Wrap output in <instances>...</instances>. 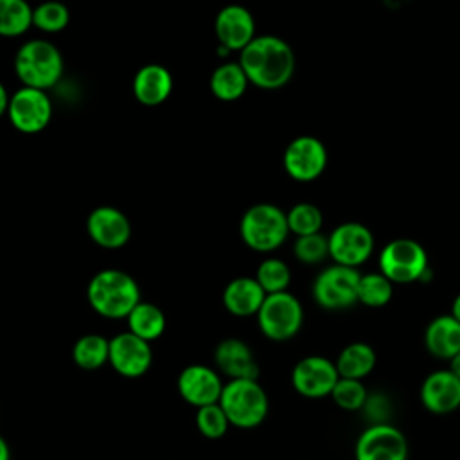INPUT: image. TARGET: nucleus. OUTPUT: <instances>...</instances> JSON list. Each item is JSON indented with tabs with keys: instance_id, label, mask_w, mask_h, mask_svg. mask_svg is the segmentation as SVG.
<instances>
[{
	"instance_id": "nucleus-1",
	"label": "nucleus",
	"mask_w": 460,
	"mask_h": 460,
	"mask_svg": "<svg viewBox=\"0 0 460 460\" xmlns=\"http://www.w3.org/2000/svg\"><path fill=\"white\" fill-rule=\"evenodd\" d=\"M239 65L248 81L261 90H279L295 74V52L279 36H255L241 52Z\"/></svg>"
},
{
	"instance_id": "nucleus-2",
	"label": "nucleus",
	"mask_w": 460,
	"mask_h": 460,
	"mask_svg": "<svg viewBox=\"0 0 460 460\" xmlns=\"http://www.w3.org/2000/svg\"><path fill=\"white\" fill-rule=\"evenodd\" d=\"M86 300L97 314L110 320L128 318L142 302L138 282L129 273L115 268L101 270L90 279Z\"/></svg>"
},
{
	"instance_id": "nucleus-3",
	"label": "nucleus",
	"mask_w": 460,
	"mask_h": 460,
	"mask_svg": "<svg viewBox=\"0 0 460 460\" xmlns=\"http://www.w3.org/2000/svg\"><path fill=\"white\" fill-rule=\"evenodd\" d=\"M63 70L59 49L47 40H29L16 50L14 72L23 86L47 92L59 83Z\"/></svg>"
},
{
	"instance_id": "nucleus-4",
	"label": "nucleus",
	"mask_w": 460,
	"mask_h": 460,
	"mask_svg": "<svg viewBox=\"0 0 460 460\" xmlns=\"http://www.w3.org/2000/svg\"><path fill=\"white\" fill-rule=\"evenodd\" d=\"M219 406L223 408L230 426L252 429L264 422L270 401L266 390L257 379H230L223 386Z\"/></svg>"
},
{
	"instance_id": "nucleus-5",
	"label": "nucleus",
	"mask_w": 460,
	"mask_h": 460,
	"mask_svg": "<svg viewBox=\"0 0 460 460\" xmlns=\"http://www.w3.org/2000/svg\"><path fill=\"white\" fill-rule=\"evenodd\" d=\"M239 234L248 248L261 253L273 252L288 239V216L273 203H255L243 214Z\"/></svg>"
},
{
	"instance_id": "nucleus-6",
	"label": "nucleus",
	"mask_w": 460,
	"mask_h": 460,
	"mask_svg": "<svg viewBox=\"0 0 460 460\" xmlns=\"http://www.w3.org/2000/svg\"><path fill=\"white\" fill-rule=\"evenodd\" d=\"M379 271L392 284H410L422 280L431 270L422 244L408 237H399L381 250Z\"/></svg>"
},
{
	"instance_id": "nucleus-7",
	"label": "nucleus",
	"mask_w": 460,
	"mask_h": 460,
	"mask_svg": "<svg viewBox=\"0 0 460 460\" xmlns=\"http://www.w3.org/2000/svg\"><path fill=\"white\" fill-rule=\"evenodd\" d=\"M257 323L261 332L273 341L291 340L304 323L302 304L289 291L266 295L257 313Z\"/></svg>"
},
{
	"instance_id": "nucleus-8",
	"label": "nucleus",
	"mask_w": 460,
	"mask_h": 460,
	"mask_svg": "<svg viewBox=\"0 0 460 460\" xmlns=\"http://www.w3.org/2000/svg\"><path fill=\"white\" fill-rule=\"evenodd\" d=\"M359 271L354 268L332 264L322 270L313 282L314 302L329 311L349 309L358 304Z\"/></svg>"
},
{
	"instance_id": "nucleus-9",
	"label": "nucleus",
	"mask_w": 460,
	"mask_h": 460,
	"mask_svg": "<svg viewBox=\"0 0 460 460\" xmlns=\"http://www.w3.org/2000/svg\"><path fill=\"white\" fill-rule=\"evenodd\" d=\"M329 239V257L334 264L358 268L367 262L374 252V234L368 226L358 221L338 225Z\"/></svg>"
},
{
	"instance_id": "nucleus-10",
	"label": "nucleus",
	"mask_w": 460,
	"mask_h": 460,
	"mask_svg": "<svg viewBox=\"0 0 460 460\" xmlns=\"http://www.w3.org/2000/svg\"><path fill=\"white\" fill-rule=\"evenodd\" d=\"M7 117L14 129L25 135H34L49 126L52 119V102L47 92L22 86L9 99Z\"/></svg>"
},
{
	"instance_id": "nucleus-11",
	"label": "nucleus",
	"mask_w": 460,
	"mask_h": 460,
	"mask_svg": "<svg viewBox=\"0 0 460 460\" xmlns=\"http://www.w3.org/2000/svg\"><path fill=\"white\" fill-rule=\"evenodd\" d=\"M356 460H408V440L404 433L390 422L370 424L354 446Z\"/></svg>"
},
{
	"instance_id": "nucleus-12",
	"label": "nucleus",
	"mask_w": 460,
	"mask_h": 460,
	"mask_svg": "<svg viewBox=\"0 0 460 460\" xmlns=\"http://www.w3.org/2000/svg\"><path fill=\"white\" fill-rule=\"evenodd\" d=\"M282 164L289 178L296 181H313L327 167V149L320 138L300 135L284 149Z\"/></svg>"
},
{
	"instance_id": "nucleus-13",
	"label": "nucleus",
	"mask_w": 460,
	"mask_h": 460,
	"mask_svg": "<svg viewBox=\"0 0 460 460\" xmlns=\"http://www.w3.org/2000/svg\"><path fill=\"white\" fill-rule=\"evenodd\" d=\"M340 379L334 361L325 356H305L291 372L293 388L307 399H322L332 394Z\"/></svg>"
},
{
	"instance_id": "nucleus-14",
	"label": "nucleus",
	"mask_w": 460,
	"mask_h": 460,
	"mask_svg": "<svg viewBox=\"0 0 460 460\" xmlns=\"http://www.w3.org/2000/svg\"><path fill=\"white\" fill-rule=\"evenodd\" d=\"M108 363L124 377H140L151 368V345L129 331H124L110 340Z\"/></svg>"
},
{
	"instance_id": "nucleus-15",
	"label": "nucleus",
	"mask_w": 460,
	"mask_h": 460,
	"mask_svg": "<svg viewBox=\"0 0 460 460\" xmlns=\"http://www.w3.org/2000/svg\"><path fill=\"white\" fill-rule=\"evenodd\" d=\"M178 392L190 406L203 408L219 402L223 392V381L219 374L207 365H189L178 376Z\"/></svg>"
},
{
	"instance_id": "nucleus-16",
	"label": "nucleus",
	"mask_w": 460,
	"mask_h": 460,
	"mask_svg": "<svg viewBox=\"0 0 460 460\" xmlns=\"http://www.w3.org/2000/svg\"><path fill=\"white\" fill-rule=\"evenodd\" d=\"M86 232L97 246L106 250H119L131 237V223L122 210L102 205L88 214Z\"/></svg>"
},
{
	"instance_id": "nucleus-17",
	"label": "nucleus",
	"mask_w": 460,
	"mask_h": 460,
	"mask_svg": "<svg viewBox=\"0 0 460 460\" xmlns=\"http://www.w3.org/2000/svg\"><path fill=\"white\" fill-rule=\"evenodd\" d=\"M420 402L435 415H446L460 408V379L449 370L428 374L420 385Z\"/></svg>"
},
{
	"instance_id": "nucleus-18",
	"label": "nucleus",
	"mask_w": 460,
	"mask_h": 460,
	"mask_svg": "<svg viewBox=\"0 0 460 460\" xmlns=\"http://www.w3.org/2000/svg\"><path fill=\"white\" fill-rule=\"evenodd\" d=\"M214 31L219 45L241 52L255 38V20L246 7L226 5L216 14Z\"/></svg>"
},
{
	"instance_id": "nucleus-19",
	"label": "nucleus",
	"mask_w": 460,
	"mask_h": 460,
	"mask_svg": "<svg viewBox=\"0 0 460 460\" xmlns=\"http://www.w3.org/2000/svg\"><path fill=\"white\" fill-rule=\"evenodd\" d=\"M214 361L230 379H257L259 365L252 349L237 338H226L217 343L214 350Z\"/></svg>"
},
{
	"instance_id": "nucleus-20",
	"label": "nucleus",
	"mask_w": 460,
	"mask_h": 460,
	"mask_svg": "<svg viewBox=\"0 0 460 460\" xmlns=\"http://www.w3.org/2000/svg\"><path fill=\"white\" fill-rule=\"evenodd\" d=\"M171 92L172 75L164 65H144L133 77V95L144 106H160L169 99Z\"/></svg>"
},
{
	"instance_id": "nucleus-21",
	"label": "nucleus",
	"mask_w": 460,
	"mask_h": 460,
	"mask_svg": "<svg viewBox=\"0 0 460 460\" xmlns=\"http://www.w3.org/2000/svg\"><path fill=\"white\" fill-rule=\"evenodd\" d=\"M264 298L266 293L255 277H237L223 289V305L234 316L257 314Z\"/></svg>"
},
{
	"instance_id": "nucleus-22",
	"label": "nucleus",
	"mask_w": 460,
	"mask_h": 460,
	"mask_svg": "<svg viewBox=\"0 0 460 460\" xmlns=\"http://www.w3.org/2000/svg\"><path fill=\"white\" fill-rule=\"evenodd\" d=\"M426 350L438 359H451L460 352V322L451 314L435 316L424 332Z\"/></svg>"
},
{
	"instance_id": "nucleus-23",
	"label": "nucleus",
	"mask_w": 460,
	"mask_h": 460,
	"mask_svg": "<svg viewBox=\"0 0 460 460\" xmlns=\"http://www.w3.org/2000/svg\"><path fill=\"white\" fill-rule=\"evenodd\" d=\"M376 361H377L376 350L368 343L354 341L341 349L334 365L338 368L340 377L361 381L374 370Z\"/></svg>"
},
{
	"instance_id": "nucleus-24",
	"label": "nucleus",
	"mask_w": 460,
	"mask_h": 460,
	"mask_svg": "<svg viewBox=\"0 0 460 460\" xmlns=\"http://www.w3.org/2000/svg\"><path fill=\"white\" fill-rule=\"evenodd\" d=\"M248 83L250 81L239 61H226L219 65L208 79L210 92L219 101H237L246 92Z\"/></svg>"
},
{
	"instance_id": "nucleus-25",
	"label": "nucleus",
	"mask_w": 460,
	"mask_h": 460,
	"mask_svg": "<svg viewBox=\"0 0 460 460\" xmlns=\"http://www.w3.org/2000/svg\"><path fill=\"white\" fill-rule=\"evenodd\" d=\"M126 320L128 331L147 343L158 340L165 331V314L151 302H140Z\"/></svg>"
},
{
	"instance_id": "nucleus-26",
	"label": "nucleus",
	"mask_w": 460,
	"mask_h": 460,
	"mask_svg": "<svg viewBox=\"0 0 460 460\" xmlns=\"http://www.w3.org/2000/svg\"><path fill=\"white\" fill-rule=\"evenodd\" d=\"M110 340L101 334H84L72 347V359L83 370H97L108 363Z\"/></svg>"
},
{
	"instance_id": "nucleus-27",
	"label": "nucleus",
	"mask_w": 460,
	"mask_h": 460,
	"mask_svg": "<svg viewBox=\"0 0 460 460\" xmlns=\"http://www.w3.org/2000/svg\"><path fill=\"white\" fill-rule=\"evenodd\" d=\"M32 7L23 0H0V36L16 38L32 25Z\"/></svg>"
},
{
	"instance_id": "nucleus-28",
	"label": "nucleus",
	"mask_w": 460,
	"mask_h": 460,
	"mask_svg": "<svg viewBox=\"0 0 460 460\" xmlns=\"http://www.w3.org/2000/svg\"><path fill=\"white\" fill-rule=\"evenodd\" d=\"M394 284L381 273H365L359 277L358 302L367 307H383L392 300Z\"/></svg>"
},
{
	"instance_id": "nucleus-29",
	"label": "nucleus",
	"mask_w": 460,
	"mask_h": 460,
	"mask_svg": "<svg viewBox=\"0 0 460 460\" xmlns=\"http://www.w3.org/2000/svg\"><path fill=\"white\" fill-rule=\"evenodd\" d=\"M255 280L264 289L266 295H275L288 291V286L291 282V271L289 266L280 259H264L255 271Z\"/></svg>"
},
{
	"instance_id": "nucleus-30",
	"label": "nucleus",
	"mask_w": 460,
	"mask_h": 460,
	"mask_svg": "<svg viewBox=\"0 0 460 460\" xmlns=\"http://www.w3.org/2000/svg\"><path fill=\"white\" fill-rule=\"evenodd\" d=\"M286 216H288L289 232L295 234L296 237L318 234L323 225L322 210L316 205L307 203V201H300V203L293 205L289 208V212H286Z\"/></svg>"
},
{
	"instance_id": "nucleus-31",
	"label": "nucleus",
	"mask_w": 460,
	"mask_h": 460,
	"mask_svg": "<svg viewBox=\"0 0 460 460\" xmlns=\"http://www.w3.org/2000/svg\"><path fill=\"white\" fill-rule=\"evenodd\" d=\"M68 22V7L59 2H45L32 11V25L43 32H61L63 29H66Z\"/></svg>"
},
{
	"instance_id": "nucleus-32",
	"label": "nucleus",
	"mask_w": 460,
	"mask_h": 460,
	"mask_svg": "<svg viewBox=\"0 0 460 460\" xmlns=\"http://www.w3.org/2000/svg\"><path fill=\"white\" fill-rule=\"evenodd\" d=\"M331 397L338 408H341L345 411H358V410H363V406L368 399V392H367L363 381L340 377Z\"/></svg>"
},
{
	"instance_id": "nucleus-33",
	"label": "nucleus",
	"mask_w": 460,
	"mask_h": 460,
	"mask_svg": "<svg viewBox=\"0 0 460 460\" xmlns=\"http://www.w3.org/2000/svg\"><path fill=\"white\" fill-rule=\"evenodd\" d=\"M228 426L230 422L219 402L196 410V428L205 438H221Z\"/></svg>"
},
{
	"instance_id": "nucleus-34",
	"label": "nucleus",
	"mask_w": 460,
	"mask_h": 460,
	"mask_svg": "<svg viewBox=\"0 0 460 460\" xmlns=\"http://www.w3.org/2000/svg\"><path fill=\"white\" fill-rule=\"evenodd\" d=\"M293 253L304 264H318L329 255V239L320 232L296 237Z\"/></svg>"
},
{
	"instance_id": "nucleus-35",
	"label": "nucleus",
	"mask_w": 460,
	"mask_h": 460,
	"mask_svg": "<svg viewBox=\"0 0 460 460\" xmlns=\"http://www.w3.org/2000/svg\"><path fill=\"white\" fill-rule=\"evenodd\" d=\"M9 99H11V95H7V90H5V86L0 83V117L7 113Z\"/></svg>"
},
{
	"instance_id": "nucleus-36",
	"label": "nucleus",
	"mask_w": 460,
	"mask_h": 460,
	"mask_svg": "<svg viewBox=\"0 0 460 460\" xmlns=\"http://www.w3.org/2000/svg\"><path fill=\"white\" fill-rule=\"evenodd\" d=\"M0 460H11V449L7 440L0 435Z\"/></svg>"
},
{
	"instance_id": "nucleus-37",
	"label": "nucleus",
	"mask_w": 460,
	"mask_h": 460,
	"mask_svg": "<svg viewBox=\"0 0 460 460\" xmlns=\"http://www.w3.org/2000/svg\"><path fill=\"white\" fill-rule=\"evenodd\" d=\"M449 370L460 379V352L449 359Z\"/></svg>"
},
{
	"instance_id": "nucleus-38",
	"label": "nucleus",
	"mask_w": 460,
	"mask_h": 460,
	"mask_svg": "<svg viewBox=\"0 0 460 460\" xmlns=\"http://www.w3.org/2000/svg\"><path fill=\"white\" fill-rule=\"evenodd\" d=\"M451 316L455 318V320H458L460 322V293L455 296V300H453V305H451Z\"/></svg>"
}]
</instances>
